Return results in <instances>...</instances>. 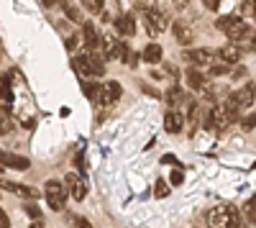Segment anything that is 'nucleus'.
Here are the masks:
<instances>
[{
  "label": "nucleus",
  "mask_w": 256,
  "mask_h": 228,
  "mask_svg": "<svg viewBox=\"0 0 256 228\" xmlns=\"http://www.w3.org/2000/svg\"><path fill=\"white\" fill-rule=\"evenodd\" d=\"M0 190H8L18 198H24V200H38V190L36 188H28V184H20V182H10V180H0Z\"/></svg>",
  "instance_id": "nucleus-9"
},
{
  "label": "nucleus",
  "mask_w": 256,
  "mask_h": 228,
  "mask_svg": "<svg viewBox=\"0 0 256 228\" xmlns=\"http://www.w3.org/2000/svg\"><path fill=\"white\" fill-rule=\"evenodd\" d=\"M187 6H190V0H174V8L177 10H184Z\"/></svg>",
  "instance_id": "nucleus-40"
},
{
  "label": "nucleus",
  "mask_w": 256,
  "mask_h": 228,
  "mask_svg": "<svg viewBox=\"0 0 256 228\" xmlns=\"http://www.w3.org/2000/svg\"><path fill=\"white\" fill-rule=\"evenodd\" d=\"M172 31H174V41L180 46H190L192 41H195V28H192L190 24H184V20H174Z\"/></svg>",
  "instance_id": "nucleus-11"
},
{
  "label": "nucleus",
  "mask_w": 256,
  "mask_h": 228,
  "mask_svg": "<svg viewBox=\"0 0 256 228\" xmlns=\"http://www.w3.org/2000/svg\"><path fill=\"white\" fill-rule=\"evenodd\" d=\"M162 46L159 44H154V41H152V44H148L144 52H141V59L144 62H148V64H159V62H162Z\"/></svg>",
  "instance_id": "nucleus-19"
},
{
  "label": "nucleus",
  "mask_w": 256,
  "mask_h": 228,
  "mask_svg": "<svg viewBox=\"0 0 256 228\" xmlns=\"http://www.w3.org/2000/svg\"><path fill=\"white\" fill-rule=\"evenodd\" d=\"M238 123H241V128H244V131H254V128H256V113H254V110L246 113L244 118H238Z\"/></svg>",
  "instance_id": "nucleus-27"
},
{
  "label": "nucleus",
  "mask_w": 256,
  "mask_h": 228,
  "mask_svg": "<svg viewBox=\"0 0 256 228\" xmlns=\"http://www.w3.org/2000/svg\"><path fill=\"white\" fill-rule=\"evenodd\" d=\"M233 120H238V118L233 116L226 106H216V108H210L205 113V128L208 131H226Z\"/></svg>",
  "instance_id": "nucleus-2"
},
{
  "label": "nucleus",
  "mask_w": 256,
  "mask_h": 228,
  "mask_svg": "<svg viewBox=\"0 0 256 228\" xmlns=\"http://www.w3.org/2000/svg\"><path fill=\"white\" fill-rule=\"evenodd\" d=\"M72 70L77 72V77L84 82V80H90V77H95L92 74V67H90V59H88V54H77V56H72Z\"/></svg>",
  "instance_id": "nucleus-14"
},
{
  "label": "nucleus",
  "mask_w": 256,
  "mask_h": 228,
  "mask_svg": "<svg viewBox=\"0 0 256 228\" xmlns=\"http://www.w3.org/2000/svg\"><path fill=\"white\" fill-rule=\"evenodd\" d=\"M190 64H195V67H205V64H212V59H216V54H212L210 49H190L182 54Z\"/></svg>",
  "instance_id": "nucleus-12"
},
{
  "label": "nucleus",
  "mask_w": 256,
  "mask_h": 228,
  "mask_svg": "<svg viewBox=\"0 0 256 228\" xmlns=\"http://www.w3.org/2000/svg\"><path fill=\"white\" fill-rule=\"evenodd\" d=\"M144 18H146V28H148L152 36H156V34L169 28V10H164V8H156L152 13H146Z\"/></svg>",
  "instance_id": "nucleus-7"
},
{
  "label": "nucleus",
  "mask_w": 256,
  "mask_h": 228,
  "mask_svg": "<svg viewBox=\"0 0 256 228\" xmlns=\"http://www.w3.org/2000/svg\"><path fill=\"white\" fill-rule=\"evenodd\" d=\"M0 100H6V102H10V100H13L10 85H8V80H3V77H0Z\"/></svg>",
  "instance_id": "nucleus-28"
},
{
  "label": "nucleus",
  "mask_w": 256,
  "mask_h": 228,
  "mask_svg": "<svg viewBox=\"0 0 256 228\" xmlns=\"http://www.w3.org/2000/svg\"><path fill=\"white\" fill-rule=\"evenodd\" d=\"M254 13H256L254 0H244V3H241V16H254Z\"/></svg>",
  "instance_id": "nucleus-31"
},
{
  "label": "nucleus",
  "mask_w": 256,
  "mask_h": 228,
  "mask_svg": "<svg viewBox=\"0 0 256 228\" xmlns=\"http://www.w3.org/2000/svg\"><path fill=\"white\" fill-rule=\"evenodd\" d=\"M241 216L246 218V223H254V226H256V198L246 200V205H244V210H241Z\"/></svg>",
  "instance_id": "nucleus-23"
},
{
  "label": "nucleus",
  "mask_w": 256,
  "mask_h": 228,
  "mask_svg": "<svg viewBox=\"0 0 256 228\" xmlns=\"http://www.w3.org/2000/svg\"><path fill=\"white\" fill-rule=\"evenodd\" d=\"M120 85L118 82H102L100 85V92H98V102L100 106H113V102L120 98Z\"/></svg>",
  "instance_id": "nucleus-10"
},
{
  "label": "nucleus",
  "mask_w": 256,
  "mask_h": 228,
  "mask_svg": "<svg viewBox=\"0 0 256 228\" xmlns=\"http://www.w3.org/2000/svg\"><path fill=\"white\" fill-rule=\"evenodd\" d=\"M254 98H256V85H254V82H248V85H244L241 90H236V92L226 100V108L238 118L241 110H248V108L254 106Z\"/></svg>",
  "instance_id": "nucleus-1"
},
{
  "label": "nucleus",
  "mask_w": 256,
  "mask_h": 228,
  "mask_svg": "<svg viewBox=\"0 0 256 228\" xmlns=\"http://www.w3.org/2000/svg\"><path fill=\"white\" fill-rule=\"evenodd\" d=\"M26 213H28V216H31L34 220H38V218H41V210L36 208V205H34V202H28V205H26Z\"/></svg>",
  "instance_id": "nucleus-34"
},
{
  "label": "nucleus",
  "mask_w": 256,
  "mask_h": 228,
  "mask_svg": "<svg viewBox=\"0 0 256 228\" xmlns=\"http://www.w3.org/2000/svg\"><path fill=\"white\" fill-rule=\"evenodd\" d=\"M156 8H159V0H136V3H134V10L141 13V16L152 13V10H156Z\"/></svg>",
  "instance_id": "nucleus-21"
},
{
  "label": "nucleus",
  "mask_w": 256,
  "mask_h": 228,
  "mask_svg": "<svg viewBox=\"0 0 256 228\" xmlns=\"http://www.w3.org/2000/svg\"><path fill=\"white\" fill-rule=\"evenodd\" d=\"M184 77H187V85L195 90V92H200V95L208 98V100H216V98H212V88H210L208 77H202V74L198 72V67H190V70L184 72Z\"/></svg>",
  "instance_id": "nucleus-5"
},
{
  "label": "nucleus",
  "mask_w": 256,
  "mask_h": 228,
  "mask_svg": "<svg viewBox=\"0 0 256 228\" xmlns=\"http://www.w3.org/2000/svg\"><path fill=\"white\" fill-rule=\"evenodd\" d=\"M64 44H67V49H74V46H77V36H70Z\"/></svg>",
  "instance_id": "nucleus-41"
},
{
  "label": "nucleus",
  "mask_w": 256,
  "mask_h": 228,
  "mask_svg": "<svg viewBox=\"0 0 256 228\" xmlns=\"http://www.w3.org/2000/svg\"><path fill=\"white\" fill-rule=\"evenodd\" d=\"M72 220H74V228H92V223L88 218H82V216H74Z\"/></svg>",
  "instance_id": "nucleus-32"
},
{
  "label": "nucleus",
  "mask_w": 256,
  "mask_h": 228,
  "mask_svg": "<svg viewBox=\"0 0 256 228\" xmlns=\"http://www.w3.org/2000/svg\"><path fill=\"white\" fill-rule=\"evenodd\" d=\"M102 46H105V56H108V59H126L128 56V46L123 44L118 36H113V34L102 36Z\"/></svg>",
  "instance_id": "nucleus-8"
},
{
  "label": "nucleus",
  "mask_w": 256,
  "mask_h": 228,
  "mask_svg": "<svg viewBox=\"0 0 256 228\" xmlns=\"http://www.w3.org/2000/svg\"><path fill=\"white\" fill-rule=\"evenodd\" d=\"M82 34H84V44H88V49L95 52L98 44H100V36H98V28H95L92 20H82Z\"/></svg>",
  "instance_id": "nucleus-16"
},
{
  "label": "nucleus",
  "mask_w": 256,
  "mask_h": 228,
  "mask_svg": "<svg viewBox=\"0 0 256 228\" xmlns=\"http://www.w3.org/2000/svg\"><path fill=\"white\" fill-rule=\"evenodd\" d=\"M80 3H82L84 10H90L92 16L95 13H102V8H105V0H80Z\"/></svg>",
  "instance_id": "nucleus-25"
},
{
  "label": "nucleus",
  "mask_w": 256,
  "mask_h": 228,
  "mask_svg": "<svg viewBox=\"0 0 256 228\" xmlns=\"http://www.w3.org/2000/svg\"><path fill=\"white\" fill-rule=\"evenodd\" d=\"M182 126H184V118H182L180 110H169V113L164 116V128H166V134H180Z\"/></svg>",
  "instance_id": "nucleus-17"
},
{
  "label": "nucleus",
  "mask_w": 256,
  "mask_h": 228,
  "mask_svg": "<svg viewBox=\"0 0 256 228\" xmlns=\"http://www.w3.org/2000/svg\"><path fill=\"white\" fill-rule=\"evenodd\" d=\"M138 59H141V54H136V52L131 54V52H128V59H126V62H128V67H136Z\"/></svg>",
  "instance_id": "nucleus-37"
},
{
  "label": "nucleus",
  "mask_w": 256,
  "mask_h": 228,
  "mask_svg": "<svg viewBox=\"0 0 256 228\" xmlns=\"http://www.w3.org/2000/svg\"><path fill=\"white\" fill-rule=\"evenodd\" d=\"M77 167H80V170H84V154H82V152L77 154Z\"/></svg>",
  "instance_id": "nucleus-42"
},
{
  "label": "nucleus",
  "mask_w": 256,
  "mask_h": 228,
  "mask_svg": "<svg viewBox=\"0 0 256 228\" xmlns=\"http://www.w3.org/2000/svg\"><path fill=\"white\" fill-rule=\"evenodd\" d=\"M241 54H244V52H241L236 44H226V46H220V49H218V56L226 62L228 67H230V64H236V62L241 59Z\"/></svg>",
  "instance_id": "nucleus-18"
},
{
  "label": "nucleus",
  "mask_w": 256,
  "mask_h": 228,
  "mask_svg": "<svg viewBox=\"0 0 256 228\" xmlns=\"http://www.w3.org/2000/svg\"><path fill=\"white\" fill-rule=\"evenodd\" d=\"M62 8H64V16H67L70 20H74V24H82V13L77 6H72L70 0H62Z\"/></svg>",
  "instance_id": "nucleus-22"
},
{
  "label": "nucleus",
  "mask_w": 256,
  "mask_h": 228,
  "mask_svg": "<svg viewBox=\"0 0 256 228\" xmlns=\"http://www.w3.org/2000/svg\"><path fill=\"white\" fill-rule=\"evenodd\" d=\"M116 31H118V36H134V34H136V20H134V13L118 16V18H116Z\"/></svg>",
  "instance_id": "nucleus-15"
},
{
  "label": "nucleus",
  "mask_w": 256,
  "mask_h": 228,
  "mask_svg": "<svg viewBox=\"0 0 256 228\" xmlns=\"http://www.w3.org/2000/svg\"><path fill=\"white\" fill-rule=\"evenodd\" d=\"M228 228H246V220H241V216L236 213L230 218V223H228Z\"/></svg>",
  "instance_id": "nucleus-33"
},
{
  "label": "nucleus",
  "mask_w": 256,
  "mask_h": 228,
  "mask_svg": "<svg viewBox=\"0 0 256 228\" xmlns=\"http://www.w3.org/2000/svg\"><path fill=\"white\" fill-rule=\"evenodd\" d=\"M8 131H10V128H8V126H3V123H0V136H3V134H8Z\"/></svg>",
  "instance_id": "nucleus-43"
},
{
  "label": "nucleus",
  "mask_w": 256,
  "mask_h": 228,
  "mask_svg": "<svg viewBox=\"0 0 256 228\" xmlns=\"http://www.w3.org/2000/svg\"><path fill=\"white\" fill-rule=\"evenodd\" d=\"M230 67L228 64H216V62H212V64H210V77H220V74H226Z\"/></svg>",
  "instance_id": "nucleus-30"
},
{
  "label": "nucleus",
  "mask_w": 256,
  "mask_h": 228,
  "mask_svg": "<svg viewBox=\"0 0 256 228\" xmlns=\"http://www.w3.org/2000/svg\"><path fill=\"white\" fill-rule=\"evenodd\" d=\"M154 195H156V198H162V200L169 195V184H166L164 180H156V184H154Z\"/></svg>",
  "instance_id": "nucleus-29"
},
{
  "label": "nucleus",
  "mask_w": 256,
  "mask_h": 228,
  "mask_svg": "<svg viewBox=\"0 0 256 228\" xmlns=\"http://www.w3.org/2000/svg\"><path fill=\"white\" fill-rule=\"evenodd\" d=\"M0 228H10V220H8V216H6L3 208H0Z\"/></svg>",
  "instance_id": "nucleus-38"
},
{
  "label": "nucleus",
  "mask_w": 256,
  "mask_h": 228,
  "mask_svg": "<svg viewBox=\"0 0 256 228\" xmlns=\"http://www.w3.org/2000/svg\"><path fill=\"white\" fill-rule=\"evenodd\" d=\"M0 172H3V167H0Z\"/></svg>",
  "instance_id": "nucleus-46"
},
{
  "label": "nucleus",
  "mask_w": 256,
  "mask_h": 228,
  "mask_svg": "<svg viewBox=\"0 0 256 228\" xmlns=\"http://www.w3.org/2000/svg\"><path fill=\"white\" fill-rule=\"evenodd\" d=\"M44 195H46V205L52 210H64V205H67V190H64V184L59 180H49L46 182Z\"/></svg>",
  "instance_id": "nucleus-4"
},
{
  "label": "nucleus",
  "mask_w": 256,
  "mask_h": 228,
  "mask_svg": "<svg viewBox=\"0 0 256 228\" xmlns=\"http://www.w3.org/2000/svg\"><path fill=\"white\" fill-rule=\"evenodd\" d=\"M28 228H41V220H34V223H31Z\"/></svg>",
  "instance_id": "nucleus-44"
},
{
  "label": "nucleus",
  "mask_w": 256,
  "mask_h": 228,
  "mask_svg": "<svg viewBox=\"0 0 256 228\" xmlns=\"http://www.w3.org/2000/svg\"><path fill=\"white\" fill-rule=\"evenodd\" d=\"M162 162H164V164H177V156H174V154H164Z\"/></svg>",
  "instance_id": "nucleus-39"
},
{
  "label": "nucleus",
  "mask_w": 256,
  "mask_h": 228,
  "mask_svg": "<svg viewBox=\"0 0 256 228\" xmlns=\"http://www.w3.org/2000/svg\"><path fill=\"white\" fill-rule=\"evenodd\" d=\"M238 18H241V16H236V13H228V16H220V18L216 20V28H220V31L226 34V31H228V28H230L233 24H236Z\"/></svg>",
  "instance_id": "nucleus-24"
},
{
  "label": "nucleus",
  "mask_w": 256,
  "mask_h": 228,
  "mask_svg": "<svg viewBox=\"0 0 256 228\" xmlns=\"http://www.w3.org/2000/svg\"><path fill=\"white\" fill-rule=\"evenodd\" d=\"M202 6H205L208 10H212V13H216V10L220 8V0H202Z\"/></svg>",
  "instance_id": "nucleus-35"
},
{
  "label": "nucleus",
  "mask_w": 256,
  "mask_h": 228,
  "mask_svg": "<svg viewBox=\"0 0 256 228\" xmlns=\"http://www.w3.org/2000/svg\"><path fill=\"white\" fill-rule=\"evenodd\" d=\"M54 3H56V0H44V6H46V8H52Z\"/></svg>",
  "instance_id": "nucleus-45"
},
{
  "label": "nucleus",
  "mask_w": 256,
  "mask_h": 228,
  "mask_svg": "<svg viewBox=\"0 0 256 228\" xmlns=\"http://www.w3.org/2000/svg\"><path fill=\"white\" fill-rule=\"evenodd\" d=\"M236 213H238V210H236V205H230V202H220V205H216V208H210V210H208L205 220H208V226H210V228H228L230 218L236 216Z\"/></svg>",
  "instance_id": "nucleus-3"
},
{
  "label": "nucleus",
  "mask_w": 256,
  "mask_h": 228,
  "mask_svg": "<svg viewBox=\"0 0 256 228\" xmlns=\"http://www.w3.org/2000/svg\"><path fill=\"white\" fill-rule=\"evenodd\" d=\"M82 90H84V95H88L92 102H98V92H100V85H95V82H92V85H90V80H84L82 82Z\"/></svg>",
  "instance_id": "nucleus-26"
},
{
  "label": "nucleus",
  "mask_w": 256,
  "mask_h": 228,
  "mask_svg": "<svg viewBox=\"0 0 256 228\" xmlns=\"http://www.w3.org/2000/svg\"><path fill=\"white\" fill-rule=\"evenodd\" d=\"M166 102L177 110V108L182 106V102H184V92H182L180 88H169V90H166Z\"/></svg>",
  "instance_id": "nucleus-20"
},
{
  "label": "nucleus",
  "mask_w": 256,
  "mask_h": 228,
  "mask_svg": "<svg viewBox=\"0 0 256 228\" xmlns=\"http://www.w3.org/2000/svg\"><path fill=\"white\" fill-rule=\"evenodd\" d=\"M64 190H67V195H72V200H84V195H88V182L82 180V174L77 172H70L67 177H64Z\"/></svg>",
  "instance_id": "nucleus-6"
},
{
  "label": "nucleus",
  "mask_w": 256,
  "mask_h": 228,
  "mask_svg": "<svg viewBox=\"0 0 256 228\" xmlns=\"http://www.w3.org/2000/svg\"><path fill=\"white\" fill-rule=\"evenodd\" d=\"M0 167H13V170H28L31 167V162L28 159H24V156H18V154H10V152H6V149H0Z\"/></svg>",
  "instance_id": "nucleus-13"
},
{
  "label": "nucleus",
  "mask_w": 256,
  "mask_h": 228,
  "mask_svg": "<svg viewBox=\"0 0 256 228\" xmlns=\"http://www.w3.org/2000/svg\"><path fill=\"white\" fill-rule=\"evenodd\" d=\"M169 182H172V184H182V182H184L182 172H180V170H177V172H172V174H169Z\"/></svg>",
  "instance_id": "nucleus-36"
}]
</instances>
